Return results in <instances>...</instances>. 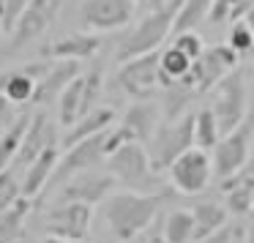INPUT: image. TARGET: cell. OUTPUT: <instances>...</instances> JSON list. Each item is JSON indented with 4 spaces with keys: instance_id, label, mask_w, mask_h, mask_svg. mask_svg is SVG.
Here are the masks:
<instances>
[{
    "instance_id": "obj_43",
    "label": "cell",
    "mask_w": 254,
    "mask_h": 243,
    "mask_svg": "<svg viewBox=\"0 0 254 243\" xmlns=\"http://www.w3.org/2000/svg\"><path fill=\"white\" fill-rule=\"evenodd\" d=\"M243 243H254V221L246 227V241H243Z\"/></svg>"
},
{
    "instance_id": "obj_27",
    "label": "cell",
    "mask_w": 254,
    "mask_h": 243,
    "mask_svg": "<svg viewBox=\"0 0 254 243\" xmlns=\"http://www.w3.org/2000/svg\"><path fill=\"white\" fill-rule=\"evenodd\" d=\"M159 66H161L159 85L167 88V85H172V82H178V79L186 77V74L191 71L194 61L189 55H183L181 50H175V47H167V50L159 55Z\"/></svg>"
},
{
    "instance_id": "obj_5",
    "label": "cell",
    "mask_w": 254,
    "mask_h": 243,
    "mask_svg": "<svg viewBox=\"0 0 254 243\" xmlns=\"http://www.w3.org/2000/svg\"><path fill=\"white\" fill-rule=\"evenodd\" d=\"M254 148V110H249V115L243 118V123L238 128H232L230 134L219 139L213 150H210V159H213V175L216 181H227V178L238 175V172L246 167L249 156Z\"/></svg>"
},
{
    "instance_id": "obj_38",
    "label": "cell",
    "mask_w": 254,
    "mask_h": 243,
    "mask_svg": "<svg viewBox=\"0 0 254 243\" xmlns=\"http://www.w3.org/2000/svg\"><path fill=\"white\" fill-rule=\"evenodd\" d=\"M28 3H30V0H6V17H3V30H6V33H11V30H14L19 14L28 8Z\"/></svg>"
},
{
    "instance_id": "obj_23",
    "label": "cell",
    "mask_w": 254,
    "mask_h": 243,
    "mask_svg": "<svg viewBox=\"0 0 254 243\" xmlns=\"http://www.w3.org/2000/svg\"><path fill=\"white\" fill-rule=\"evenodd\" d=\"M30 118H33L30 112H19V118L14 121V126L0 137V172L11 170V164L17 161L22 137H25V131H28V126H30Z\"/></svg>"
},
{
    "instance_id": "obj_4",
    "label": "cell",
    "mask_w": 254,
    "mask_h": 243,
    "mask_svg": "<svg viewBox=\"0 0 254 243\" xmlns=\"http://www.w3.org/2000/svg\"><path fill=\"white\" fill-rule=\"evenodd\" d=\"M191 148H194V112H186V115L175 118V121L159 123L156 134L148 142L150 164L161 175L164 170L172 167V161L181 159Z\"/></svg>"
},
{
    "instance_id": "obj_15",
    "label": "cell",
    "mask_w": 254,
    "mask_h": 243,
    "mask_svg": "<svg viewBox=\"0 0 254 243\" xmlns=\"http://www.w3.org/2000/svg\"><path fill=\"white\" fill-rule=\"evenodd\" d=\"M115 178L110 172H79L74 175L71 181H66L58 191V202H82V205H96V202H104L107 197L112 194L115 188Z\"/></svg>"
},
{
    "instance_id": "obj_45",
    "label": "cell",
    "mask_w": 254,
    "mask_h": 243,
    "mask_svg": "<svg viewBox=\"0 0 254 243\" xmlns=\"http://www.w3.org/2000/svg\"><path fill=\"white\" fill-rule=\"evenodd\" d=\"M3 17H6V0H0V25H3Z\"/></svg>"
},
{
    "instance_id": "obj_7",
    "label": "cell",
    "mask_w": 254,
    "mask_h": 243,
    "mask_svg": "<svg viewBox=\"0 0 254 243\" xmlns=\"http://www.w3.org/2000/svg\"><path fill=\"white\" fill-rule=\"evenodd\" d=\"M159 123H161L159 110H156L153 104H148V101L131 104L126 110V115H123V121L107 131V145H104L107 156L115 153L118 148H123V145H128V142L148 145L150 137L156 134V128H159Z\"/></svg>"
},
{
    "instance_id": "obj_16",
    "label": "cell",
    "mask_w": 254,
    "mask_h": 243,
    "mask_svg": "<svg viewBox=\"0 0 254 243\" xmlns=\"http://www.w3.org/2000/svg\"><path fill=\"white\" fill-rule=\"evenodd\" d=\"M58 145V134H55V126L50 123V118L44 112L30 118V126L22 137V145H19V153H17V161L14 164L19 167H30L47 148Z\"/></svg>"
},
{
    "instance_id": "obj_6",
    "label": "cell",
    "mask_w": 254,
    "mask_h": 243,
    "mask_svg": "<svg viewBox=\"0 0 254 243\" xmlns=\"http://www.w3.org/2000/svg\"><path fill=\"white\" fill-rule=\"evenodd\" d=\"M210 110H213L216 121H219L221 137L243 123V118L249 115V104H246V79H243L241 71L227 74L213 88V93H210Z\"/></svg>"
},
{
    "instance_id": "obj_30",
    "label": "cell",
    "mask_w": 254,
    "mask_h": 243,
    "mask_svg": "<svg viewBox=\"0 0 254 243\" xmlns=\"http://www.w3.org/2000/svg\"><path fill=\"white\" fill-rule=\"evenodd\" d=\"M254 8V0H213L208 14V22L210 25H221V22H238L243 19L249 11Z\"/></svg>"
},
{
    "instance_id": "obj_34",
    "label": "cell",
    "mask_w": 254,
    "mask_h": 243,
    "mask_svg": "<svg viewBox=\"0 0 254 243\" xmlns=\"http://www.w3.org/2000/svg\"><path fill=\"white\" fill-rule=\"evenodd\" d=\"M227 44H230L238 55H249V52L254 50V33H252V28H249L243 19L232 22L230 25V39H227Z\"/></svg>"
},
{
    "instance_id": "obj_31",
    "label": "cell",
    "mask_w": 254,
    "mask_h": 243,
    "mask_svg": "<svg viewBox=\"0 0 254 243\" xmlns=\"http://www.w3.org/2000/svg\"><path fill=\"white\" fill-rule=\"evenodd\" d=\"M85 77V88H82V115L93 112L101 101V88H104V68L101 66H93Z\"/></svg>"
},
{
    "instance_id": "obj_2",
    "label": "cell",
    "mask_w": 254,
    "mask_h": 243,
    "mask_svg": "<svg viewBox=\"0 0 254 243\" xmlns=\"http://www.w3.org/2000/svg\"><path fill=\"white\" fill-rule=\"evenodd\" d=\"M178 8H181V0H164V3H159L156 8H150L128 33L121 36V41H118V47H115V58L121 63H126V61H131V58L156 52L164 44L167 36L172 33V28H175Z\"/></svg>"
},
{
    "instance_id": "obj_44",
    "label": "cell",
    "mask_w": 254,
    "mask_h": 243,
    "mask_svg": "<svg viewBox=\"0 0 254 243\" xmlns=\"http://www.w3.org/2000/svg\"><path fill=\"white\" fill-rule=\"evenodd\" d=\"M243 22H246L249 28H252V33H254V8H252V11L246 14V17H243Z\"/></svg>"
},
{
    "instance_id": "obj_37",
    "label": "cell",
    "mask_w": 254,
    "mask_h": 243,
    "mask_svg": "<svg viewBox=\"0 0 254 243\" xmlns=\"http://www.w3.org/2000/svg\"><path fill=\"white\" fill-rule=\"evenodd\" d=\"M17 118H19L17 104H14V101H8L6 96H0V137H3V134L14 126V121H17Z\"/></svg>"
},
{
    "instance_id": "obj_17",
    "label": "cell",
    "mask_w": 254,
    "mask_h": 243,
    "mask_svg": "<svg viewBox=\"0 0 254 243\" xmlns=\"http://www.w3.org/2000/svg\"><path fill=\"white\" fill-rule=\"evenodd\" d=\"M101 50V36L96 33H66L63 39L44 47L41 55L47 61H90Z\"/></svg>"
},
{
    "instance_id": "obj_14",
    "label": "cell",
    "mask_w": 254,
    "mask_h": 243,
    "mask_svg": "<svg viewBox=\"0 0 254 243\" xmlns=\"http://www.w3.org/2000/svg\"><path fill=\"white\" fill-rule=\"evenodd\" d=\"M134 0H85L82 3V25L93 33H112V30H123L131 22Z\"/></svg>"
},
{
    "instance_id": "obj_26",
    "label": "cell",
    "mask_w": 254,
    "mask_h": 243,
    "mask_svg": "<svg viewBox=\"0 0 254 243\" xmlns=\"http://www.w3.org/2000/svg\"><path fill=\"white\" fill-rule=\"evenodd\" d=\"M221 139V128L219 121H216L213 110L210 107H202L199 112H194V148L199 150H213Z\"/></svg>"
},
{
    "instance_id": "obj_42",
    "label": "cell",
    "mask_w": 254,
    "mask_h": 243,
    "mask_svg": "<svg viewBox=\"0 0 254 243\" xmlns=\"http://www.w3.org/2000/svg\"><path fill=\"white\" fill-rule=\"evenodd\" d=\"M148 243H170V241H167V238L161 235V232H153V235H150V241H148Z\"/></svg>"
},
{
    "instance_id": "obj_22",
    "label": "cell",
    "mask_w": 254,
    "mask_h": 243,
    "mask_svg": "<svg viewBox=\"0 0 254 243\" xmlns=\"http://www.w3.org/2000/svg\"><path fill=\"white\" fill-rule=\"evenodd\" d=\"M33 93H36V79L30 77L25 68L17 71H3L0 74V96H6L14 104H33Z\"/></svg>"
},
{
    "instance_id": "obj_13",
    "label": "cell",
    "mask_w": 254,
    "mask_h": 243,
    "mask_svg": "<svg viewBox=\"0 0 254 243\" xmlns=\"http://www.w3.org/2000/svg\"><path fill=\"white\" fill-rule=\"evenodd\" d=\"M61 6H63L61 0H30L11 30L14 36H11V44H8V52L22 50V47L33 44L39 36H44L50 30V25L58 19Z\"/></svg>"
},
{
    "instance_id": "obj_18",
    "label": "cell",
    "mask_w": 254,
    "mask_h": 243,
    "mask_svg": "<svg viewBox=\"0 0 254 243\" xmlns=\"http://www.w3.org/2000/svg\"><path fill=\"white\" fill-rule=\"evenodd\" d=\"M79 77V63L77 61H52L50 71L36 82L33 104H52L63 96V90Z\"/></svg>"
},
{
    "instance_id": "obj_21",
    "label": "cell",
    "mask_w": 254,
    "mask_h": 243,
    "mask_svg": "<svg viewBox=\"0 0 254 243\" xmlns=\"http://www.w3.org/2000/svg\"><path fill=\"white\" fill-rule=\"evenodd\" d=\"M191 216H194V241H199V238H208L213 232L224 230L230 210L219 202H197L191 208Z\"/></svg>"
},
{
    "instance_id": "obj_28",
    "label": "cell",
    "mask_w": 254,
    "mask_h": 243,
    "mask_svg": "<svg viewBox=\"0 0 254 243\" xmlns=\"http://www.w3.org/2000/svg\"><path fill=\"white\" fill-rule=\"evenodd\" d=\"M161 235L170 243H191L194 241V216L191 210H172L164 219V227H161Z\"/></svg>"
},
{
    "instance_id": "obj_29",
    "label": "cell",
    "mask_w": 254,
    "mask_h": 243,
    "mask_svg": "<svg viewBox=\"0 0 254 243\" xmlns=\"http://www.w3.org/2000/svg\"><path fill=\"white\" fill-rule=\"evenodd\" d=\"M213 0H181V8L175 14V28L172 33H183V30H194L199 22H205L210 14Z\"/></svg>"
},
{
    "instance_id": "obj_33",
    "label": "cell",
    "mask_w": 254,
    "mask_h": 243,
    "mask_svg": "<svg viewBox=\"0 0 254 243\" xmlns=\"http://www.w3.org/2000/svg\"><path fill=\"white\" fill-rule=\"evenodd\" d=\"M19 199H22V183L17 181V175L11 170L0 172V213L14 208Z\"/></svg>"
},
{
    "instance_id": "obj_10",
    "label": "cell",
    "mask_w": 254,
    "mask_h": 243,
    "mask_svg": "<svg viewBox=\"0 0 254 243\" xmlns=\"http://www.w3.org/2000/svg\"><path fill=\"white\" fill-rule=\"evenodd\" d=\"M238 61H241V55L230 44H216L210 50H205L191 66V79H194L197 93L199 96L210 93L227 74L238 71Z\"/></svg>"
},
{
    "instance_id": "obj_11",
    "label": "cell",
    "mask_w": 254,
    "mask_h": 243,
    "mask_svg": "<svg viewBox=\"0 0 254 243\" xmlns=\"http://www.w3.org/2000/svg\"><path fill=\"white\" fill-rule=\"evenodd\" d=\"M159 55L161 52H150V55H139V58H131V61L121 63L118 77H115L118 88L137 101L148 99L156 88H161L159 85V77H161Z\"/></svg>"
},
{
    "instance_id": "obj_24",
    "label": "cell",
    "mask_w": 254,
    "mask_h": 243,
    "mask_svg": "<svg viewBox=\"0 0 254 243\" xmlns=\"http://www.w3.org/2000/svg\"><path fill=\"white\" fill-rule=\"evenodd\" d=\"M30 210H33V199L22 197L14 208H8L6 213H0V243H14L22 238L25 221H28Z\"/></svg>"
},
{
    "instance_id": "obj_1",
    "label": "cell",
    "mask_w": 254,
    "mask_h": 243,
    "mask_svg": "<svg viewBox=\"0 0 254 243\" xmlns=\"http://www.w3.org/2000/svg\"><path fill=\"white\" fill-rule=\"evenodd\" d=\"M170 191L161 188L156 194H139V191H115L101 202V216L110 227L112 238L118 243H128L150 227L161 205L167 202Z\"/></svg>"
},
{
    "instance_id": "obj_3",
    "label": "cell",
    "mask_w": 254,
    "mask_h": 243,
    "mask_svg": "<svg viewBox=\"0 0 254 243\" xmlns=\"http://www.w3.org/2000/svg\"><path fill=\"white\" fill-rule=\"evenodd\" d=\"M107 170L115 178L118 186H123L126 191H139V194L161 191L159 172L150 164L148 145L142 142H128L123 148H118L115 153H110L107 156Z\"/></svg>"
},
{
    "instance_id": "obj_19",
    "label": "cell",
    "mask_w": 254,
    "mask_h": 243,
    "mask_svg": "<svg viewBox=\"0 0 254 243\" xmlns=\"http://www.w3.org/2000/svg\"><path fill=\"white\" fill-rule=\"evenodd\" d=\"M58 161H61V159H58V145H52V148H47L30 167H25L22 197H28V199H39L41 197V191L50 186L52 175H55Z\"/></svg>"
},
{
    "instance_id": "obj_32",
    "label": "cell",
    "mask_w": 254,
    "mask_h": 243,
    "mask_svg": "<svg viewBox=\"0 0 254 243\" xmlns=\"http://www.w3.org/2000/svg\"><path fill=\"white\" fill-rule=\"evenodd\" d=\"M224 208L232 216H243L249 210H254V188L249 186H235L224 191Z\"/></svg>"
},
{
    "instance_id": "obj_40",
    "label": "cell",
    "mask_w": 254,
    "mask_h": 243,
    "mask_svg": "<svg viewBox=\"0 0 254 243\" xmlns=\"http://www.w3.org/2000/svg\"><path fill=\"white\" fill-rule=\"evenodd\" d=\"M159 3H164V0H134V6H142V8H148V11L156 8Z\"/></svg>"
},
{
    "instance_id": "obj_12",
    "label": "cell",
    "mask_w": 254,
    "mask_h": 243,
    "mask_svg": "<svg viewBox=\"0 0 254 243\" xmlns=\"http://www.w3.org/2000/svg\"><path fill=\"white\" fill-rule=\"evenodd\" d=\"M104 145H107V131L96 134V137H90V139H82V142L71 145V148H66L63 159L58 161V167H55V175H52V181H50V188H61L63 183L71 181L74 175L93 170L101 159H107Z\"/></svg>"
},
{
    "instance_id": "obj_36",
    "label": "cell",
    "mask_w": 254,
    "mask_h": 243,
    "mask_svg": "<svg viewBox=\"0 0 254 243\" xmlns=\"http://www.w3.org/2000/svg\"><path fill=\"white\" fill-rule=\"evenodd\" d=\"M235 186H249V188H254V148H252V156H249L246 167H243L238 175L221 181V188H224V191H227V188H235Z\"/></svg>"
},
{
    "instance_id": "obj_20",
    "label": "cell",
    "mask_w": 254,
    "mask_h": 243,
    "mask_svg": "<svg viewBox=\"0 0 254 243\" xmlns=\"http://www.w3.org/2000/svg\"><path fill=\"white\" fill-rule=\"evenodd\" d=\"M112 123H115V110H112V107H96L93 112L82 115L66 131V137H63V148H71V145L82 142V139H90V137H96V134L110 131Z\"/></svg>"
},
{
    "instance_id": "obj_41",
    "label": "cell",
    "mask_w": 254,
    "mask_h": 243,
    "mask_svg": "<svg viewBox=\"0 0 254 243\" xmlns=\"http://www.w3.org/2000/svg\"><path fill=\"white\" fill-rule=\"evenodd\" d=\"M41 243H88V241H66V238H50L47 235Z\"/></svg>"
},
{
    "instance_id": "obj_8",
    "label": "cell",
    "mask_w": 254,
    "mask_h": 243,
    "mask_svg": "<svg viewBox=\"0 0 254 243\" xmlns=\"http://www.w3.org/2000/svg\"><path fill=\"white\" fill-rule=\"evenodd\" d=\"M213 178V159H210L208 150L199 148L186 150L170 167V181L178 194H202Z\"/></svg>"
},
{
    "instance_id": "obj_25",
    "label": "cell",
    "mask_w": 254,
    "mask_h": 243,
    "mask_svg": "<svg viewBox=\"0 0 254 243\" xmlns=\"http://www.w3.org/2000/svg\"><path fill=\"white\" fill-rule=\"evenodd\" d=\"M82 88H85V77L79 74L58 99V123L66 128H71L74 123L82 118Z\"/></svg>"
},
{
    "instance_id": "obj_46",
    "label": "cell",
    "mask_w": 254,
    "mask_h": 243,
    "mask_svg": "<svg viewBox=\"0 0 254 243\" xmlns=\"http://www.w3.org/2000/svg\"><path fill=\"white\" fill-rule=\"evenodd\" d=\"M0 30H3V25H0Z\"/></svg>"
},
{
    "instance_id": "obj_9",
    "label": "cell",
    "mask_w": 254,
    "mask_h": 243,
    "mask_svg": "<svg viewBox=\"0 0 254 243\" xmlns=\"http://www.w3.org/2000/svg\"><path fill=\"white\" fill-rule=\"evenodd\" d=\"M93 224V205L82 202H58L47 210L41 227L50 238H66V241H85Z\"/></svg>"
},
{
    "instance_id": "obj_35",
    "label": "cell",
    "mask_w": 254,
    "mask_h": 243,
    "mask_svg": "<svg viewBox=\"0 0 254 243\" xmlns=\"http://www.w3.org/2000/svg\"><path fill=\"white\" fill-rule=\"evenodd\" d=\"M172 47H175V50H181L183 55H189L191 61H197V58L205 52L202 39H199L194 30H183V33H175V41H172Z\"/></svg>"
},
{
    "instance_id": "obj_39",
    "label": "cell",
    "mask_w": 254,
    "mask_h": 243,
    "mask_svg": "<svg viewBox=\"0 0 254 243\" xmlns=\"http://www.w3.org/2000/svg\"><path fill=\"white\" fill-rule=\"evenodd\" d=\"M191 243H232V230L224 227V230L213 232V235H208V238H199V241H191Z\"/></svg>"
}]
</instances>
